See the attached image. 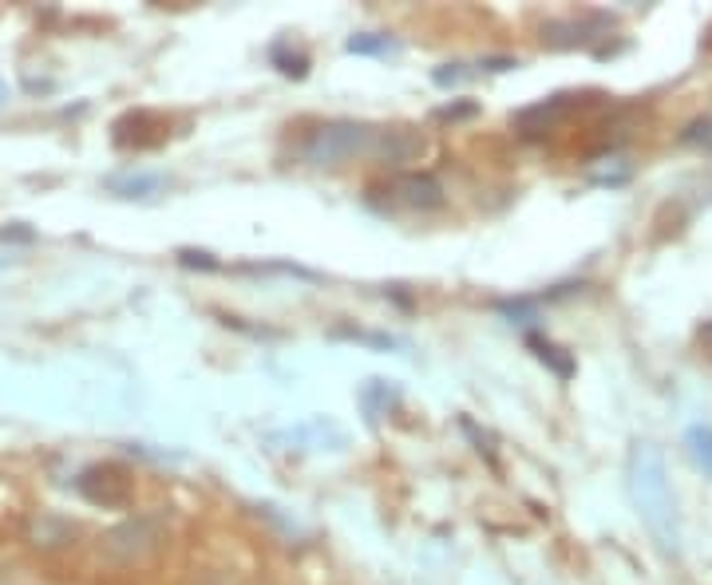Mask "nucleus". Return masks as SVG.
<instances>
[{
	"instance_id": "nucleus-1",
	"label": "nucleus",
	"mask_w": 712,
	"mask_h": 585,
	"mask_svg": "<svg viewBox=\"0 0 712 585\" xmlns=\"http://www.w3.org/2000/svg\"><path fill=\"white\" fill-rule=\"evenodd\" d=\"M381 131L364 124H320L301 139V159L313 166H332L361 151H376Z\"/></svg>"
},
{
	"instance_id": "nucleus-2",
	"label": "nucleus",
	"mask_w": 712,
	"mask_h": 585,
	"mask_svg": "<svg viewBox=\"0 0 712 585\" xmlns=\"http://www.w3.org/2000/svg\"><path fill=\"white\" fill-rule=\"evenodd\" d=\"M80 487L92 503H104V506H124L127 494H131V479H127V471H119V467H92V471L80 475Z\"/></svg>"
},
{
	"instance_id": "nucleus-3",
	"label": "nucleus",
	"mask_w": 712,
	"mask_h": 585,
	"mask_svg": "<svg viewBox=\"0 0 712 585\" xmlns=\"http://www.w3.org/2000/svg\"><path fill=\"white\" fill-rule=\"evenodd\" d=\"M159 538H163V523L147 514V518H135V523L119 526V530L107 538V550L119 558H139V554H147Z\"/></svg>"
},
{
	"instance_id": "nucleus-4",
	"label": "nucleus",
	"mask_w": 712,
	"mask_h": 585,
	"mask_svg": "<svg viewBox=\"0 0 712 585\" xmlns=\"http://www.w3.org/2000/svg\"><path fill=\"white\" fill-rule=\"evenodd\" d=\"M393 195L400 198L404 206H412V210H435V206H444V186L435 183L432 175L393 178Z\"/></svg>"
},
{
	"instance_id": "nucleus-5",
	"label": "nucleus",
	"mask_w": 712,
	"mask_h": 585,
	"mask_svg": "<svg viewBox=\"0 0 712 585\" xmlns=\"http://www.w3.org/2000/svg\"><path fill=\"white\" fill-rule=\"evenodd\" d=\"M689 443H692V455H697V463H701L704 471L712 475V428H692Z\"/></svg>"
},
{
	"instance_id": "nucleus-6",
	"label": "nucleus",
	"mask_w": 712,
	"mask_h": 585,
	"mask_svg": "<svg viewBox=\"0 0 712 585\" xmlns=\"http://www.w3.org/2000/svg\"><path fill=\"white\" fill-rule=\"evenodd\" d=\"M393 40L388 36H376V32H364V36H352L349 51H361V56H376V51H388Z\"/></svg>"
},
{
	"instance_id": "nucleus-7",
	"label": "nucleus",
	"mask_w": 712,
	"mask_h": 585,
	"mask_svg": "<svg viewBox=\"0 0 712 585\" xmlns=\"http://www.w3.org/2000/svg\"><path fill=\"white\" fill-rule=\"evenodd\" d=\"M207 585H230V582H207Z\"/></svg>"
},
{
	"instance_id": "nucleus-8",
	"label": "nucleus",
	"mask_w": 712,
	"mask_h": 585,
	"mask_svg": "<svg viewBox=\"0 0 712 585\" xmlns=\"http://www.w3.org/2000/svg\"><path fill=\"white\" fill-rule=\"evenodd\" d=\"M709 337H712V329H709Z\"/></svg>"
}]
</instances>
